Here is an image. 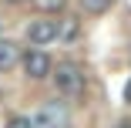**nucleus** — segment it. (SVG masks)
Listing matches in <instances>:
<instances>
[{
  "label": "nucleus",
  "instance_id": "5",
  "mask_svg": "<svg viewBox=\"0 0 131 128\" xmlns=\"http://www.w3.org/2000/svg\"><path fill=\"white\" fill-rule=\"evenodd\" d=\"M77 37H81V20H77V17H61L57 20V41L74 44Z\"/></svg>",
  "mask_w": 131,
  "mask_h": 128
},
{
  "label": "nucleus",
  "instance_id": "6",
  "mask_svg": "<svg viewBox=\"0 0 131 128\" xmlns=\"http://www.w3.org/2000/svg\"><path fill=\"white\" fill-rule=\"evenodd\" d=\"M17 64H20V47L14 41H4V37H0V71H10Z\"/></svg>",
  "mask_w": 131,
  "mask_h": 128
},
{
  "label": "nucleus",
  "instance_id": "4",
  "mask_svg": "<svg viewBox=\"0 0 131 128\" xmlns=\"http://www.w3.org/2000/svg\"><path fill=\"white\" fill-rule=\"evenodd\" d=\"M24 37H27L30 47H47V44H54V41H57V20L44 14V17H37V20L27 24Z\"/></svg>",
  "mask_w": 131,
  "mask_h": 128
},
{
  "label": "nucleus",
  "instance_id": "2",
  "mask_svg": "<svg viewBox=\"0 0 131 128\" xmlns=\"http://www.w3.org/2000/svg\"><path fill=\"white\" fill-rule=\"evenodd\" d=\"M30 121H34V128H71V111L64 101H47L37 108V115Z\"/></svg>",
  "mask_w": 131,
  "mask_h": 128
},
{
  "label": "nucleus",
  "instance_id": "7",
  "mask_svg": "<svg viewBox=\"0 0 131 128\" xmlns=\"http://www.w3.org/2000/svg\"><path fill=\"white\" fill-rule=\"evenodd\" d=\"M77 4H81V10H84V14L101 17V14H108V10H111V4H114V0H77Z\"/></svg>",
  "mask_w": 131,
  "mask_h": 128
},
{
  "label": "nucleus",
  "instance_id": "9",
  "mask_svg": "<svg viewBox=\"0 0 131 128\" xmlns=\"http://www.w3.org/2000/svg\"><path fill=\"white\" fill-rule=\"evenodd\" d=\"M4 128H34V121H30V115H10L4 121Z\"/></svg>",
  "mask_w": 131,
  "mask_h": 128
},
{
  "label": "nucleus",
  "instance_id": "3",
  "mask_svg": "<svg viewBox=\"0 0 131 128\" xmlns=\"http://www.w3.org/2000/svg\"><path fill=\"white\" fill-rule=\"evenodd\" d=\"M20 64H24V74H27L30 81H44L50 78V71H54V61L44 47H30L27 54H20Z\"/></svg>",
  "mask_w": 131,
  "mask_h": 128
},
{
  "label": "nucleus",
  "instance_id": "10",
  "mask_svg": "<svg viewBox=\"0 0 131 128\" xmlns=\"http://www.w3.org/2000/svg\"><path fill=\"white\" fill-rule=\"evenodd\" d=\"M121 98H124V105H131V78L124 81V91H121Z\"/></svg>",
  "mask_w": 131,
  "mask_h": 128
},
{
  "label": "nucleus",
  "instance_id": "11",
  "mask_svg": "<svg viewBox=\"0 0 131 128\" xmlns=\"http://www.w3.org/2000/svg\"><path fill=\"white\" fill-rule=\"evenodd\" d=\"M114 128H131V121H118V125H114Z\"/></svg>",
  "mask_w": 131,
  "mask_h": 128
},
{
  "label": "nucleus",
  "instance_id": "12",
  "mask_svg": "<svg viewBox=\"0 0 131 128\" xmlns=\"http://www.w3.org/2000/svg\"><path fill=\"white\" fill-rule=\"evenodd\" d=\"M14 4H17V0H14Z\"/></svg>",
  "mask_w": 131,
  "mask_h": 128
},
{
  "label": "nucleus",
  "instance_id": "8",
  "mask_svg": "<svg viewBox=\"0 0 131 128\" xmlns=\"http://www.w3.org/2000/svg\"><path fill=\"white\" fill-rule=\"evenodd\" d=\"M30 4H34V7H37L40 14H47V17H50V14L64 10V7H67V0H30Z\"/></svg>",
  "mask_w": 131,
  "mask_h": 128
},
{
  "label": "nucleus",
  "instance_id": "1",
  "mask_svg": "<svg viewBox=\"0 0 131 128\" xmlns=\"http://www.w3.org/2000/svg\"><path fill=\"white\" fill-rule=\"evenodd\" d=\"M50 81H54L57 94L67 98V101L84 98V91H88L84 67H81V64H74V61H61V64H54V71H50Z\"/></svg>",
  "mask_w": 131,
  "mask_h": 128
}]
</instances>
